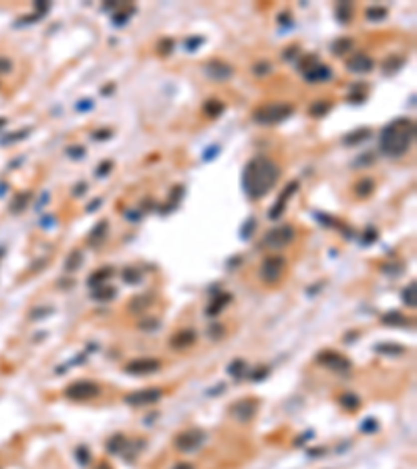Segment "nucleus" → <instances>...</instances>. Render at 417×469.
<instances>
[{"instance_id": "obj_1", "label": "nucleus", "mask_w": 417, "mask_h": 469, "mask_svg": "<svg viewBox=\"0 0 417 469\" xmlns=\"http://www.w3.org/2000/svg\"><path fill=\"white\" fill-rule=\"evenodd\" d=\"M277 180H280L277 163L263 155L250 159L244 171H242V188H244L248 198H263L267 192H271Z\"/></svg>"}, {"instance_id": "obj_2", "label": "nucleus", "mask_w": 417, "mask_h": 469, "mask_svg": "<svg viewBox=\"0 0 417 469\" xmlns=\"http://www.w3.org/2000/svg\"><path fill=\"white\" fill-rule=\"evenodd\" d=\"M415 138V121L413 119H395L380 132V150L388 157H403L409 150Z\"/></svg>"}, {"instance_id": "obj_3", "label": "nucleus", "mask_w": 417, "mask_h": 469, "mask_svg": "<svg viewBox=\"0 0 417 469\" xmlns=\"http://www.w3.org/2000/svg\"><path fill=\"white\" fill-rule=\"evenodd\" d=\"M294 113V107L288 102H269L252 111V119L259 125H275L286 121Z\"/></svg>"}, {"instance_id": "obj_4", "label": "nucleus", "mask_w": 417, "mask_h": 469, "mask_svg": "<svg viewBox=\"0 0 417 469\" xmlns=\"http://www.w3.org/2000/svg\"><path fill=\"white\" fill-rule=\"evenodd\" d=\"M284 271H286V259L282 254H269L267 259H265L263 263H261V279L265 281V284H269V286H273V284H277V281L282 279V275H284Z\"/></svg>"}, {"instance_id": "obj_5", "label": "nucleus", "mask_w": 417, "mask_h": 469, "mask_svg": "<svg viewBox=\"0 0 417 469\" xmlns=\"http://www.w3.org/2000/svg\"><path fill=\"white\" fill-rule=\"evenodd\" d=\"M100 392V386L94 382H88V380H79L69 384L65 388V396L69 401H75V403H82V401H90V398L98 396Z\"/></svg>"}, {"instance_id": "obj_6", "label": "nucleus", "mask_w": 417, "mask_h": 469, "mask_svg": "<svg viewBox=\"0 0 417 469\" xmlns=\"http://www.w3.org/2000/svg\"><path fill=\"white\" fill-rule=\"evenodd\" d=\"M294 240V228L292 226H280L275 230H269L263 236V246H267L271 250H280Z\"/></svg>"}, {"instance_id": "obj_7", "label": "nucleus", "mask_w": 417, "mask_h": 469, "mask_svg": "<svg viewBox=\"0 0 417 469\" xmlns=\"http://www.w3.org/2000/svg\"><path fill=\"white\" fill-rule=\"evenodd\" d=\"M163 398V390L159 388H146V390H136L123 396V403H127L130 407H148L155 405Z\"/></svg>"}, {"instance_id": "obj_8", "label": "nucleus", "mask_w": 417, "mask_h": 469, "mask_svg": "<svg viewBox=\"0 0 417 469\" xmlns=\"http://www.w3.org/2000/svg\"><path fill=\"white\" fill-rule=\"evenodd\" d=\"M317 363L319 365H323L326 369H332V371H338V373H346L351 369V361L338 355V353H334V350H323V353L317 355Z\"/></svg>"}, {"instance_id": "obj_9", "label": "nucleus", "mask_w": 417, "mask_h": 469, "mask_svg": "<svg viewBox=\"0 0 417 469\" xmlns=\"http://www.w3.org/2000/svg\"><path fill=\"white\" fill-rule=\"evenodd\" d=\"M205 442V434L201 430H188V432H182L178 434L176 438V449L182 453H192L201 447Z\"/></svg>"}, {"instance_id": "obj_10", "label": "nucleus", "mask_w": 417, "mask_h": 469, "mask_svg": "<svg viewBox=\"0 0 417 469\" xmlns=\"http://www.w3.org/2000/svg\"><path fill=\"white\" fill-rule=\"evenodd\" d=\"M159 369H161L159 359H134L125 365V371L132 375H150V373H157Z\"/></svg>"}, {"instance_id": "obj_11", "label": "nucleus", "mask_w": 417, "mask_h": 469, "mask_svg": "<svg viewBox=\"0 0 417 469\" xmlns=\"http://www.w3.org/2000/svg\"><path fill=\"white\" fill-rule=\"evenodd\" d=\"M257 401H252V398H246V401H236L234 405L229 407V415L238 419V421H250L257 413Z\"/></svg>"}, {"instance_id": "obj_12", "label": "nucleus", "mask_w": 417, "mask_h": 469, "mask_svg": "<svg viewBox=\"0 0 417 469\" xmlns=\"http://www.w3.org/2000/svg\"><path fill=\"white\" fill-rule=\"evenodd\" d=\"M205 73L211 77V79L223 81V79H229L231 75H234V69H231V65L219 61V58H213V61H208V63L205 65Z\"/></svg>"}, {"instance_id": "obj_13", "label": "nucleus", "mask_w": 417, "mask_h": 469, "mask_svg": "<svg viewBox=\"0 0 417 469\" xmlns=\"http://www.w3.org/2000/svg\"><path fill=\"white\" fill-rule=\"evenodd\" d=\"M346 69H349L351 73H367L374 69V61L365 52H357L346 61Z\"/></svg>"}, {"instance_id": "obj_14", "label": "nucleus", "mask_w": 417, "mask_h": 469, "mask_svg": "<svg viewBox=\"0 0 417 469\" xmlns=\"http://www.w3.org/2000/svg\"><path fill=\"white\" fill-rule=\"evenodd\" d=\"M298 190V182H290V184H288L286 188H284V192L280 194V201H277V205L269 211V217L271 219H277V217H280L282 213H284V209H286V203H288V198H290L294 192Z\"/></svg>"}, {"instance_id": "obj_15", "label": "nucleus", "mask_w": 417, "mask_h": 469, "mask_svg": "<svg viewBox=\"0 0 417 469\" xmlns=\"http://www.w3.org/2000/svg\"><path fill=\"white\" fill-rule=\"evenodd\" d=\"M332 77V69L328 67V65H321V63H317L313 69H309V71L305 73V79L307 81H326V79H330Z\"/></svg>"}, {"instance_id": "obj_16", "label": "nucleus", "mask_w": 417, "mask_h": 469, "mask_svg": "<svg viewBox=\"0 0 417 469\" xmlns=\"http://www.w3.org/2000/svg\"><path fill=\"white\" fill-rule=\"evenodd\" d=\"M196 342V334L192 330H184L180 334H176V338L171 340V346L173 348H188Z\"/></svg>"}, {"instance_id": "obj_17", "label": "nucleus", "mask_w": 417, "mask_h": 469, "mask_svg": "<svg viewBox=\"0 0 417 469\" xmlns=\"http://www.w3.org/2000/svg\"><path fill=\"white\" fill-rule=\"evenodd\" d=\"M374 190H376V182L372 178H363L355 184V194L359 198H369L374 194Z\"/></svg>"}, {"instance_id": "obj_18", "label": "nucleus", "mask_w": 417, "mask_h": 469, "mask_svg": "<svg viewBox=\"0 0 417 469\" xmlns=\"http://www.w3.org/2000/svg\"><path fill=\"white\" fill-rule=\"evenodd\" d=\"M115 294H117V290H115L113 286H107V284H102V286L92 290V296H94L96 300H100V302H107V300L115 298Z\"/></svg>"}, {"instance_id": "obj_19", "label": "nucleus", "mask_w": 417, "mask_h": 469, "mask_svg": "<svg viewBox=\"0 0 417 469\" xmlns=\"http://www.w3.org/2000/svg\"><path fill=\"white\" fill-rule=\"evenodd\" d=\"M107 230H109V224L107 221H100V224H96V228L90 232V238H88V242L90 244H100L102 240H104V236H107Z\"/></svg>"}, {"instance_id": "obj_20", "label": "nucleus", "mask_w": 417, "mask_h": 469, "mask_svg": "<svg viewBox=\"0 0 417 469\" xmlns=\"http://www.w3.org/2000/svg\"><path fill=\"white\" fill-rule=\"evenodd\" d=\"M111 275H113L111 267H102V269H98L96 273H92V275H90L88 284H90V286H94V288H98V286H102L104 281H107V279H109Z\"/></svg>"}, {"instance_id": "obj_21", "label": "nucleus", "mask_w": 417, "mask_h": 469, "mask_svg": "<svg viewBox=\"0 0 417 469\" xmlns=\"http://www.w3.org/2000/svg\"><path fill=\"white\" fill-rule=\"evenodd\" d=\"M330 109H332V102L330 100H315L309 107V115L311 117H323L326 113H330Z\"/></svg>"}, {"instance_id": "obj_22", "label": "nucleus", "mask_w": 417, "mask_h": 469, "mask_svg": "<svg viewBox=\"0 0 417 469\" xmlns=\"http://www.w3.org/2000/svg\"><path fill=\"white\" fill-rule=\"evenodd\" d=\"M353 46H355V42H353L351 38H340V40H336V42L332 44V52L340 56V54H344V52H349Z\"/></svg>"}, {"instance_id": "obj_23", "label": "nucleus", "mask_w": 417, "mask_h": 469, "mask_svg": "<svg viewBox=\"0 0 417 469\" xmlns=\"http://www.w3.org/2000/svg\"><path fill=\"white\" fill-rule=\"evenodd\" d=\"M223 109H225V104L221 100H207L205 102V113L208 117H219L223 113Z\"/></svg>"}, {"instance_id": "obj_24", "label": "nucleus", "mask_w": 417, "mask_h": 469, "mask_svg": "<svg viewBox=\"0 0 417 469\" xmlns=\"http://www.w3.org/2000/svg\"><path fill=\"white\" fill-rule=\"evenodd\" d=\"M340 405L346 409V411H357L361 407V401H359L357 394H342L340 396Z\"/></svg>"}, {"instance_id": "obj_25", "label": "nucleus", "mask_w": 417, "mask_h": 469, "mask_svg": "<svg viewBox=\"0 0 417 469\" xmlns=\"http://www.w3.org/2000/svg\"><path fill=\"white\" fill-rule=\"evenodd\" d=\"M82 261H84V254H82V250H73L71 254L67 256V261H65V269L67 271H75V269L82 265Z\"/></svg>"}, {"instance_id": "obj_26", "label": "nucleus", "mask_w": 417, "mask_h": 469, "mask_svg": "<svg viewBox=\"0 0 417 469\" xmlns=\"http://www.w3.org/2000/svg\"><path fill=\"white\" fill-rule=\"evenodd\" d=\"M125 447H127V440H125V436H121V434H117V436H113L111 438V442L107 444V449L111 451V453H123L125 451Z\"/></svg>"}, {"instance_id": "obj_27", "label": "nucleus", "mask_w": 417, "mask_h": 469, "mask_svg": "<svg viewBox=\"0 0 417 469\" xmlns=\"http://www.w3.org/2000/svg\"><path fill=\"white\" fill-rule=\"evenodd\" d=\"M227 371H229V375L231 378H242L244 375V371H246V363L242 361V359H236V361H231L229 363V367H227Z\"/></svg>"}, {"instance_id": "obj_28", "label": "nucleus", "mask_w": 417, "mask_h": 469, "mask_svg": "<svg viewBox=\"0 0 417 469\" xmlns=\"http://www.w3.org/2000/svg\"><path fill=\"white\" fill-rule=\"evenodd\" d=\"M229 298H231L229 294H221L219 298H215V300H213V304H208L207 313H208V315H217V313L221 311V309L225 307V304H227V300H229Z\"/></svg>"}, {"instance_id": "obj_29", "label": "nucleus", "mask_w": 417, "mask_h": 469, "mask_svg": "<svg viewBox=\"0 0 417 469\" xmlns=\"http://www.w3.org/2000/svg\"><path fill=\"white\" fill-rule=\"evenodd\" d=\"M369 134H372V132H369L367 127H365V130L353 132V134H349V138H344V144H346V146H353V144H357V142H363V140H365Z\"/></svg>"}, {"instance_id": "obj_30", "label": "nucleus", "mask_w": 417, "mask_h": 469, "mask_svg": "<svg viewBox=\"0 0 417 469\" xmlns=\"http://www.w3.org/2000/svg\"><path fill=\"white\" fill-rule=\"evenodd\" d=\"M365 15H367L369 21H382V19H386L388 10H386L384 6H372V8L365 10Z\"/></svg>"}, {"instance_id": "obj_31", "label": "nucleus", "mask_w": 417, "mask_h": 469, "mask_svg": "<svg viewBox=\"0 0 417 469\" xmlns=\"http://www.w3.org/2000/svg\"><path fill=\"white\" fill-rule=\"evenodd\" d=\"M403 63H405L403 56H390V58H386V63H384V71L386 73H395V71H399V67H403Z\"/></svg>"}, {"instance_id": "obj_32", "label": "nucleus", "mask_w": 417, "mask_h": 469, "mask_svg": "<svg viewBox=\"0 0 417 469\" xmlns=\"http://www.w3.org/2000/svg\"><path fill=\"white\" fill-rule=\"evenodd\" d=\"M336 13H338V19H340L342 23H349L351 17H353V4H351V2H342Z\"/></svg>"}, {"instance_id": "obj_33", "label": "nucleus", "mask_w": 417, "mask_h": 469, "mask_svg": "<svg viewBox=\"0 0 417 469\" xmlns=\"http://www.w3.org/2000/svg\"><path fill=\"white\" fill-rule=\"evenodd\" d=\"M376 350H378V353H384V355H401V353H405V348L399 346V344H378Z\"/></svg>"}, {"instance_id": "obj_34", "label": "nucleus", "mask_w": 417, "mask_h": 469, "mask_svg": "<svg viewBox=\"0 0 417 469\" xmlns=\"http://www.w3.org/2000/svg\"><path fill=\"white\" fill-rule=\"evenodd\" d=\"M415 292H417L415 284H411L409 288H405V292H403V300H405V304H407V307H415V304H417V296H415Z\"/></svg>"}, {"instance_id": "obj_35", "label": "nucleus", "mask_w": 417, "mask_h": 469, "mask_svg": "<svg viewBox=\"0 0 417 469\" xmlns=\"http://www.w3.org/2000/svg\"><path fill=\"white\" fill-rule=\"evenodd\" d=\"M403 319H405V317H403L401 313H388V315H384V317H382V321H384L386 325H405L407 321H403Z\"/></svg>"}, {"instance_id": "obj_36", "label": "nucleus", "mask_w": 417, "mask_h": 469, "mask_svg": "<svg viewBox=\"0 0 417 469\" xmlns=\"http://www.w3.org/2000/svg\"><path fill=\"white\" fill-rule=\"evenodd\" d=\"M27 201H29V192L19 194V196L15 198V201H13V205H10V211H13V213H19V211L27 205Z\"/></svg>"}, {"instance_id": "obj_37", "label": "nucleus", "mask_w": 417, "mask_h": 469, "mask_svg": "<svg viewBox=\"0 0 417 469\" xmlns=\"http://www.w3.org/2000/svg\"><path fill=\"white\" fill-rule=\"evenodd\" d=\"M317 63H319V58H317L315 54L305 56V58H303V63H300V71H303V73H307L309 69H313V67H315Z\"/></svg>"}, {"instance_id": "obj_38", "label": "nucleus", "mask_w": 417, "mask_h": 469, "mask_svg": "<svg viewBox=\"0 0 417 469\" xmlns=\"http://www.w3.org/2000/svg\"><path fill=\"white\" fill-rule=\"evenodd\" d=\"M123 279H125V281H132V284H134V281L140 279V273H138L136 269H125V271H123Z\"/></svg>"}, {"instance_id": "obj_39", "label": "nucleus", "mask_w": 417, "mask_h": 469, "mask_svg": "<svg viewBox=\"0 0 417 469\" xmlns=\"http://www.w3.org/2000/svg\"><path fill=\"white\" fill-rule=\"evenodd\" d=\"M111 167H113V163H111V161H104V163H100V167H98L96 175H98V178H102V175H107V173L111 171Z\"/></svg>"}, {"instance_id": "obj_40", "label": "nucleus", "mask_w": 417, "mask_h": 469, "mask_svg": "<svg viewBox=\"0 0 417 469\" xmlns=\"http://www.w3.org/2000/svg\"><path fill=\"white\" fill-rule=\"evenodd\" d=\"M252 71L257 73V75H265V73H269V65L267 63H261V65L257 63V65L252 67Z\"/></svg>"}, {"instance_id": "obj_41", "label": "nucleus", "mask_w": 417, "mask_h": 469, "mask_svg": "<svg viewBox=\"0 0 417 469\" xmlns=\"http://www.w3.org/2000/svg\"><path fill=\"white\" fill-rule=\"evenodd\" d=\"M67 152H69V157H73V159H82V157H84V148H82V146H75V148L71 146Z\"/></svg>"}, {"instance_id": "obj_42", "label": "nucleus", "mask_w": 417, "mask_h": 469, "mask_svg": "<svg viewBox=\"0 0 417 469\" xmlns=\"http://www.w3.org/2000/svg\"><path fill=\"white\" fill-rule=\"evenodd\" d=\"M201 44H203V38H196V40H188V42H186V48H188V50H196V48H199Z\"/></svg>"}, {"instance_id": "obj_43", "label": "nucleus", "mask_w": 417, "mask_h": 469, "mask_svg": "<svg viewBox=\"0 0 417 469\" xmlns=\"http://www.w3.org/2000/svg\"><path fill=\"white\" fill-rule=\"evenodd\" d=\"M10 61L8 58H0V73H6V71H10Z\"/></svg>"}, {"instance_id": "obj_44", "label": "nucleus", "mask_w": 417, "mask_h": 469, "mask_svg": "<svg viewBox=\"0 0 417 469\" xmlns=\"http://www.w3.org/2000/svg\"><path fill=\"white\" fill-rule=\"evenodd\" d=\"M92 107H94V102L92 100H82V104H77V111H88Z\"/></svg>"}, {"instance_id": "obj_45", "label": "nucleus", "mask_w": 417, "mask_h": 469, "mask_svg": "<svg viewBox=\"0 0 417 469\" xmlns=\"http://www.w3.org/2000/svg\"><path fill=\"white\" fill-rule=\"evenodd\" d=\"M94 138H96V140H107V138H111V130H102V132H96V134H94Z\"/></svg>"}, {"instance_id": "obj_46", "label": "nucleus", "mask_w": 417, "mask_h": 469, "mask_svg": "<svg viewBox=\"0 0 417 469\" xmlns=\"http://www.w3.org/2000/svg\"><path fill=\"white\" fill-rule=\"evenodd\" d=\"M75 455L79 457V461H82V463H86V461H88V455H86V449H77V451H75Z\"/></svg>"}, {"instance_id": "obj_47", "label": "nucleus", "mask_w": 417, "mask_h": 469, "mask_svg": "<svg viewBox=\"0 0 417 469\" xmlns=\"http://www.w3.org/2000/svg\"><path fill=\"white\" fill-rule=\"evenodd\" d=\"M157 319L155 321H140V327H144V330H150V327H157Z\"/></svg>"}, {"instance_id": "obj_48", "label": "nucleus", "mask_w": 417, "mask_h": 469, "mask_svg": "<svg viewBox=\"0 0 417 469\" xmlns=\"http://www.w3.org/2000/svg\"><path fill=\"white\" fill-rule=\"evenodd\" d=\"M84 192H86V184H79L77 190H73V194H75V196H82Z\"/></svg>"}, {"instance_id": "obj_49", "label": "nucleus", "mask_w": 417, "mask_h": 469, "mask_svg": "<svg viewBox=\"0 0 417 469\" xmlns=\"http://www.w3.org/2000/svg\"><path fill=\"white\" fill-rule=\"evenodd\" d=\"M161 46H163V48H165V52H163V54H169V50H171V42H169V40H165V42L161 44Z\"/></svg>"}, {"instance_id": "obj_50", "label": "nucleus", "mask_w": 417, "mask_h": 469, "mask_svg": "<svg viewBox=\"0 0 417 469\" xmlns=\"http://www.w3.org/2000/svg\"><path fill=\"white\" fill-rule=\"evenodd\" d=\"M173 469H194V467H192L190 463H180V465H176Z\"/></svg>"}, {"instance_id": "obj_51", "label": "nucleus", "mask_w": 417, "mask_h": 469, "mask_svg": "<svg viewBox=\"0 0 417 469\" xmlns=\"http://www.w3.org/2000/svg\"><path fill=\"white\" fill-rule=\"evenodd\" d=\"M280 23H282V25H288V15H286V13L280 15Z\"/></svg>"}, {"instance_id": "obj_52", "label": "nucleus", "mask_w": 417, "mask_h": 469, "mask_svg": "<svg viewBox=\"0 0 417 469\" xmlns=\"http://www.w3.org/2000/svg\"><path fill=\"white\" fill-rule=\"evenodd\" d=\"M374 428H378V426H374V421H367V424L363 426V430H374Z\"/></svg>"}, {"instance_id": "obj_53", "label": "nucleus", "mask_w": 417, "mask_h": 469, "mask_svg": "<svg viewBox=\"0 0 417 469\" xmlns=\"http://www.w3.org/2000/svg\"><path fill=\"white\" fill-rule=\"evenodd\" d=\"M98 205H100V201H94V205H88V211H94V209H98Z\"/></svg>"}]
</instances>
